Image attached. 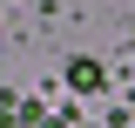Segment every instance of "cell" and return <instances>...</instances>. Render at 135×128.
I'll list each match as a JSON object with an SVG mask.
<instances>
[{
	"label": "cell",
	"mask_w": 135,
	"mask_h": 128,
	"mask_svg": "<svg viewBox=\"0 0 135 128\" xmlns=\"http://www.w3.org/2000/svg\"><path fill=\"white\" fill-rule=\"evenodd\" d=\"M68 81H74V88H88V95H95V88H101V61H68Z\"/></svg>",
	"instance_id": "6da1fadb"
}]
</instances>
